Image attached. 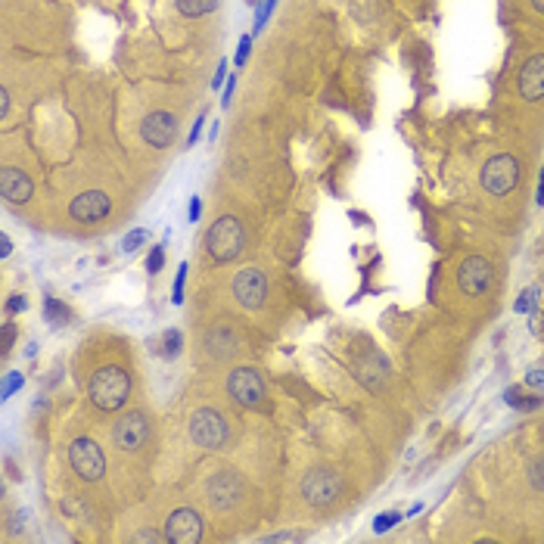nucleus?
Listing matches in <instances>:
<instances>
[{
  "mask_svg": "<svg viewBox=\"0 0 544 544\" xmlns=\"http://www.w3.org/2000/svg\"><path fill=\"white\" fill-rule=\"evenodd\" d=\"M162 262H165V252H162V246H156L147 258V274H159V271H162Z\"/></svg>",
  "mask_w": 544,
  "mask_h": 544,
  "instance_id": "26",
  "label": "nucleus"
},
{
  "mask_svg": "<svg viewBox=\"0 0 544 544\" xmlns=\"http://www.w3.org/2000/svg\"><path fill=\"white\" fill-rule=\"evenodd\" d=\"M175 131H177V125L171 112H152V115L143 118V141L156 150L168 147L175 141Z\"/></svg>",
  "mask_w": 544,
  "mask_h": 544,
  "instance_id": "14",
  "label": "nucleus"
},
{
  "mask_svg": "<svg viewBox=\"0 0 544 544\" xmlns=\"http://www.w3.org/2000/svg\"><path fill=\"white\" fill-rule=\"evenodd\" d=\"M224 75H227V63H224V59H221V65H218V72H215V81H211V84H215V88H221Z\"/></svg>",
  "mask_w": 544,
  "mask_h": 544,
  "instance_id": "37",
  "label": "nucleus"
},
{
  "mask_svg": "<svg viewBox=\"0 0 544 544\" xmlns=\"http://www.w3.org/2000/svg\"><path fill=\"white\" fill-rule=\"evenodd\" d=\"M143 243H147V230H131L122 240V252H134L137 246H143Z\"/></svg>",
  "mask_w": 544,
  "mask_h": 544,
  "instance_id": "22",
  "label": "nucleus"
},
{
  "mask_svg": "<svg viewBox=\"0 0 544 544\" xmlns=\"http://www.w3.org/2000/svg\"><path fill=\"white\" fill-rule=\"evenodd\" d=\"M112 209V199L103 193V190H88L78 199H72L69 211L75 221H84V224H94V221H103Z\"/></svg>",
  "mask_w": 544,
  "mask_h": 544,
  "instance_id": "13",
  "label": "nucleus"
},
{
  "mask_svg": "<svg viewBox=\"0 0 544 544\" xmlns=\"http://www.w3.org/2000/svg\"><path fill=\"white\" fill-rule=\"evenodd\" d=\"M202 538V520H199L196 510L181 507L168 516V526H165V541H177V544H193Z\"/></svg>",
  "mask_w": 544,
  "mask_h": 544,
  "instance_id": "12",
  "label": "nucleus"
},
{
  "mask_svg": "<svg viewBox=\"0 0 544 544\" xmlns=\"http://www.w3.org/2000/svg\"><path fill=\"white\" fill-rule=\"evenodd\" d=\"M31 177L25 175L22 168H3V175H0V193H3L6 202L13 205H22L31 199Z\"/></svg>",
  "mask_w": 544,
  "mask_h": 544,
  "instance_id": "15",
  "label": "nucleus"
},
{
  "mask_svg": "<svg viewBox=\"0 0 544 544\" xmlns=\"http://www.w3.org/2000/svg\"><path fill=\"white\" fill-rule=\"evenodd\" d=\"M243 243H246V237H243V224L237 221L234 215L218 218V221L209 227V234H205V246H209L211 258L221 262V264L234 262V258L243 252Z\"/></svg>",
  "mask_w": 544,
  "mask_h": 544,
  "instance_id": "2",
  "label": "nucleus"
},
{
  "mask_svg": "<svg viewBox=\"0 0 544 544\" xmlns=\"http://www.w3.org/2000/svg\"><path fill=\"white\" fill-rule=\"evenodd\" d=\"M10 252H13V243H10V237L3 234V237H0V255L6 258V255H10Z\"/></svg>",
  "mask_w": 544,
  "mask_h": 544,
  "instance_id": "38",
  "label": "nucleus"
},
{
  "mask_svg": "<svg viewBox=\"0 0 544 544\" xmlns=\"http://www.w3.org/2000/svg\"><path fill=\"white\" fill-rule=\"evenodd\" d=\"M6 112H10V90H0V118H6Z\"/></svg>",
  "mask_w": 544,
  "mask_h": 544,
  "instance_id": "36",
  "label": "nucleus"
},
{
  "mask_svg": "<svg viewBox=\"0 0 544 544\" xmlns=\"http://www.w3.org/2000/svg\"><path fill=\"white\" fill-rule=\"evenodd\" d=\"M205 495H209V501L218 510H230L243 497V479L237 473H230V470H224V473L218 470L209 479V486H205Z\"/></svg>",
  "mask_w": 544,
  "mask_h": 544,
  "instance_id": "11",
  "label": "nucleus"
},
{
  "mask_svg": "<svg viewBox=\"0 0 544 544\" xmlns=\"http://www.w3.org/2000/svg\"><path fill=\"white\" fill-rule=\"evenodd\" d=\"M532 6H535L538 13H544V0H532Z\"/></svg>",
  "mask_w": 544,
  "mask_h": 544,
  "instance_id": "40",
  "label": "nucleus"
},
{
  "mask_svg": "<svg viewBox=\"0 0 544 544\" xmlns=\"http://www.w3.org/2000/svg\"><path fill=\"white\" fill-rule=\"evenodd\" d=\"M69 461L72 470L81 476L84 482H97L106 473V454L94 439H75L69 445Z\"/></svg>",
  "mask_w": 544,
  "mask_h": 544,
  "instance_id": "6",
  "label": "nucleus"
},
{
  "mask_svg": "<svg viewBox=\"0 0 544 544\" xmlns=\"http://www.w3.org/2000/svg\"><path fill=\"white\" fill-rule=\"evenodd\" d=\"M302 495H305V501L314 504V507L333 504L336 497L342 495V479H339V473H333V470H327V467H317V470H311V473H305V479H302Z\"/></svg>",
  "mask_w": 544,
  "mask_h": 544,
  "instance_id": "7",
  "label": "nucleus"
},
{
  "mask_svg": "<svg viewBox=\"0 0 544 544\" xmlns=\"http://www.w3.org/2000/svg\"><path fill=\"white\" fill-rule=\"evenodd\" d=\"M492 280H495V268L482 255H470L461 264V271H457V283H461L463 296H486L492 289Z\"/></svg>",
  "mask_w": 544,
  "mask_h": 544,
  "instance_id": "9",
  "label": "nucleus"
},
{
  "mask_svg": "<svg viewBox=\"0 0 544 544\" xmlns=\"http://www.w3.org/2000/svg\"><path fill=\"white\" fill-rule=\"evenodd\" d=\"M529 479H532V486L538 488V492H544V454L532 461V467H529Z\"/></svg>",
  "mask_w": 544,
  "mask_h": 544,
  "instance_id": "21",
  "label": "nucleus"
},
{
  "mask_svg": "<svg viewBox=\"0 0 544 544\" xmlns=\"http://www.w3.org/2000/svg\"><path fill=\"white\" fill-rule=\"evenodd\" d=\"M13 342H16V327H13V323L6 321V323H3V355H10Z\"/></svg>",
  "mask_w": 544,
  "mask_h": 544,
  "instance_id": "28",
  "label": "nucleus"
},
{
  "mask_svg": "<svg viewBox=\"0 0 544 544\" xmlns=\"http://www.w3.org/2000/svg\"><path fill=\"white\" fill-rule=\"evenodd\" d=\"M268 296V277L258 268H243L234 277V298L243 308H262Z\"/></svg>",
  "mask_w": 544,
  "mask_h": 544,
  "instance_id": "10",
  "label": "nucleus"
},
{
  "mask_svg": "<svg viewBox=\"0 0 544 544\" xmlns=\"http://www.w3.org/2000/svg\"><path fill=\"white\" fill-rule=\"evenodd\" d=\"M538 202L544 205V171H541V181H538Z\"/></svg>",
  "mask_w": 544,
  "mask_h": 544,
  "instance_id": "39",
  "label": "nucleus"
},
{
  "mask_svg": "<svg viewBox=\"0 0 544 544\" xmlns=\"http://www.w3.org/2000/svg\"><path fill=\"white\" fill-rule=\"evenodd\" d=\"M184 277H187V264H181V268H177V280H175V298H171V302H175V305H181V302H184Z\"/></svg>",
  "mask_w": 544,
  "mask_h": 544,
  "instance_id": "27",
  "label": "nucleus"
},
{
  "mask_svg": "<svg viewBox=\"0 0 544 544\" xmlns=\"http://www.w3.org/2000/svg\"><path fill=\"white\" fill-rule=\"evenodd\" d=\"M190 439L205 451H218L227 442V420L218 410L202 408L190 417Z\"/></svg>",
  "mask_w": 544,
  "mask_h": 544,
  "instance_id": "4",
  "label": "nucleus"
},
{
  "mask_svg": "<svg viewBox=\"0 0 544 544\" xmlns=\"http://www.w3.org/2000/svg\"><path fill=\"white\" fill-rule=\"evenodd\" d=\"M520 94L522 99H541L544 97V53H535L520 69Z\"/></svg>",
  "mask_w": 544,
  "mask_h": 544,
  "instance_id": "16",
  "label": "nucleus"
},
{
  "mask_svg": "<svg viewBox=\"0 0 544 544\" xmlns=\"http://www.w3.org/2000/svg\"><path fill=\"white\" fill-rule=\"evenodd\" d=\"M187 215H190V221H199V215H202V202H199V199L193 196V199H190V211H187Z\"/></svg>",
  "mask_w": 544,
  "mask_h": 544,
  "instance_id": "34",
  "label": "nucleus"
},
{
  "mask_svg": "<svg viewBox=\"0 0 544 544\" xmlns=\"http://www.w3.org/2000/svg\"><path fill=\"white\" fill-rule=\"evenodd\" d=\"M227 392L237 404H243V408H249V410H264V404H268L264 401V398H268L264 380L255 367H237L234 374L227 376Z\"/></svg>",
  "mask_w": 544,
  "mask_h": 544,
  "instance_id": "3",
  "label": "nucleus"
},
{
  "mask_svg": "<svg viewBox=\"0 0 544 544\" xmlns=\"http://www.w3.org/2000/svg\"><path fill=\"white\" fill-rule=\"evenodd\" d=\"M249 47H252V38H249V35H243V38H240V47H237V65H243V63H246V56H249Z\"/></svg>",
  "mask_w": 544,
  "mask_h": 544,
  "instance_id": "29",
  "label": "nucleus"
},
{
  "mask_svg": "<svg viewBox=\"0 0 544 544\" xmlns=\"http://www.w3.org/2000/svg\"><path fill=\"white\" fill-rule=\"evenodd\" d=\"M134 541H165V532H152V529H143V532L134 535Z\"/></svg>",
  "mask_w": 544,
  "mask_h": 544,
  "instance_id": "31",
  "label": "nucleus"
},
{
  "mask_svg": "<svg viewBox=\"0 0 544 544\" xmlns=\"http://www.w3.org/2000/svg\"><path fill=\"white\" fill-rule=\"evenodd\" d=\"M25 296H10V302H6V311H25Z\"/></svg>",
  "mask_w": 544,
  "mask_h": 544,
  "instance_id": "32",
  "label": "nucleus"
},
{
  "mask_svg": "<svg viewBox=\"0 0 544 544\" xmlns=\"http://www.w3.org/2000/svg\"><path fill=\"white\" fill-rule=\"evenodd\" d=\"M181 346H184L181 330H165V336H162V358H177V355H181Z\"/></svg>",
  "mask_w": 544,
  "mask_h": 544,
  "instance_id": "20",
  "label": "nucleus"
},
{
  "mask_svg": "<svg viewBox=\"0 0 544 544\" xmlns=\"http://www.w3.org/2000/svg\"><path fill=\"white\" fill-rule=\"evenodd\" d=\"M19 386H22V374H10V380H6V386H3V398H10Z\"/></svg>",
  "mask_w": 544,
  "mask_h": 544,
  "instance_id": "30",
  "label": "nucleus"
},
{
  "mask_svg": "<svg viewBox=\"0 0 544 544\" xmlns=\"http://www.w3.org/2000/svg\"><path fill=\"white\" fill-rule=\"evenodd\" d=\"M395 522H401V513H395V510H392V513H380V516H376V522H374V529H376V532H389Z\"/></svg>",
  "mask_w": 544,
  "mask_h": 544,
  "instance_id": "25",
  "label": "nucleus"
},
{
  "mask_svg": "<svg viewBox=\"0 0 544 544\" xmlns=\"http://www.w3.org/2000/svg\"><path fill=\"white\" fill-rule=\"evenodd\" d=\"M44 314H47V321L50 323H56V327H63V323H69L72 321V311L65 308L59 298H44Z\"/></svg>",
  "mask_w": 544,
  "mask_h": 544,
  "instance_id": "19",
  "label": "nucleus"
},
{
  "mask_svg": "<svg viewBox=\"0 0 544 544\" xmlns=\"http://www.w3.org/2000/svg\"><path fill=\"white\" fill-rule=\"evenodd\" d=\"M88 395L99 410H118L131 395V376L125 367H99L88 383Z\"/></svg>",
  "mask_w": 544,
  "mask_h": 544,
  "instance_id": "1",
  "label": "nucleus"
},
{
  "mask_svg": "<svg viewBox=\"0 0 544 544\" xmlns=\"http://www.w3.org/2000/svg\"><path fill=\"white\" fill-rule=\"evenodd\" d=\"M177 13L187 19H196V16H205V13H211L218 6V0H175Z\"/></svg>",
  "mask_w": 544,
  "mask_h": 544,
  "instance_id": "17",
  "label": "nucleus"
},
{
  "mask_svg": "<svg viewBox=\"0 0 544 544\" xmlns=\"http://www.w3.org/2000/svg\"><path fill=\"white\" fill-rule=\"evenodd\" d=\"M526 383H529V386H538V389H544V370H532V374L526 376Z\"/></svg>",
  "mask_w": 544,
  "mask_h": 544,
  "instance_id": "35",
  "label": "nucleus"
},
{
  "mask_svg": "<svg viewBox=\"0 0 544 544\" xmlns=\"http://www.w3.org/2000/svg\"><path fill=\"white\" fill-rule=\"evenodd\" d=\"M504 398H507V404H510V408H516V410H535V408H541V404H544L541 395H522L516 386L507 389Z\"/></svg>",
  "mask_w": 544,
  "mask_h": 544,
  "instance_id": "18",
  "label": "nucleus"
},
{
  "mask_svg": "<svg viewBox=\"0 0 544 544\" xmlns=\"http://www.w3.org/2000/svg\"><path fill=\"white\" fill-rule=\"evenodd\" d=\"M274 3L277 0H262V6H258V13H255V31L264 29V22H268L271 13H274Z\"/></svg>",
  "mask_w": 544,
  "mask_h": 544,
  "instance_id": "24",
  "label": "nucleus"
},
{
  "mask_svg": "<svg viewBox=\"0 0 544 544\" xmlns=\"http://www.w3.org/2000/svg\"><path fill=\"white\" fill-rule=\"evenodd\" d=\"M147 435H150V420L143 410H128L112 426V442H115L118 451H137L147 442Z\"/></svg>",
  "mask_w": 544,
  "mask_h": 544,
  "instance_id": "8",
  "label": "nucleus"
},
{
  "mask_svg": "<svg viewBox=\"0 0 544 544\" xmlns=\"http://www.w3.org/2000/svg\"><path fill=\"white\" fill-rule=\"evenodd\" d=\"M199 134H202V118H196V125L190 128V137H187V147H196V141H199Z\"/></svg>",
  "mask_w": 544,
  "mask_h": 544,
  "instance_id": "33",
  "label": "nucleus"
},
{
  "mask_svg": "<svg viewBox=\"0 0 544 544\" xmlns=\"http://www.w3.org/2000/svg\"><path fill=\"white\" fill-rule=\"evenodd\" d=\"M535 305H538V289H526V293L520 296V302H516V311H520V314H526V311H532Z\"/></svg>",
  "mask_w": 544,
  "mask_h": 544,
  "instance_id": "23",
  "label": "nucleus"
},
{
  "mask_svg": "<svg viewBox=\"0 0 544 544\" xmlns=\"http://www.w3.org/2000/svg\"><path fill=\"white\" fill-rule=\"evenodd\" d=\"M516 181H520V162L510 152L488 159L486 168H482V187L492 196H507L516 187Z\"/></svg>",
  "mask_w": 544,
  "mask_h": 544,
  "instance_id": "5",
  "label": "nucleus"
}]
</instances>
